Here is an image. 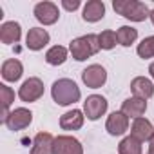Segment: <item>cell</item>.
<instances>
[{"mask_svg":"<svg viewBox=\"0 0 154 154\" xmlns=\"http://www.w3.org/2000/svg\"><path fill=\"white\" fill-rule=\"evenodd\" d=\"M51 94H53V100L58 103V105H71L74 102H78L82 93H80V87L76 85L72 80L69 78H60L53 84L51 87Z\"/></svg>","mask_w":154,"mask_h":154,"instance_id":"1","label":"cell"},{"mask_svg":"<svg viewBox=\"0 0 154 154\" xmlns=\"http://www.w3.org/2000/svg\"><path fill=\"white\" fill-rule=\"evenodd\" d=\"M100 49L102 47H100L98 35H85V36H80V38H74L69 45V51H71L72 58L78 60V62L87 60L89 56L96 54Z\"/></svg>","mask_w":154,"mask_h":154,"instance_id":"2","label":"cell"},{"mask_svg":"<svg viewBox=\"0 0 154 154\" xmlns=\"http://www.w3.org/2000/svg\"><path fill=\"white\" fill-rule=\"evenodd\" d=\"M112 8L118 15H122L132 22H143L147 17H150L149 8L143 2H138V0H114Z\"/></svg>","mask_w":154,"mask_h":154,"instance_id":"3","label":"cell"},{"mask_svg":"<svg viewBox=\"0 0 154 154\" xmlns=\"http://www.w3.org/2000/svg\"><path fill=\"white\" fill-rule=\"evenodd\" d=\"M18 96H20L22 102H29V103L40 100L44 96V82L40 78H27L22 84V87L18 91Z\"/></svg>","mask_w":154,"mask_h":154,"instance_id":"4","label":"cell"},{"mask_svg":"<svg viewBox=\"0 0 154 154\" xmlns=\"http://www.w3.org/2000/svg\"><path fill=\"white\" fill-rule=\"evenodd\" d=\"M107 111V100L100 94H91L87 96V100L84 102V112L87 116V120H98L105 114Z\"/></svg>","mask_w":154,"mask_h":154,"instance_id":"5","label":"cell"},{"mask_svg":"<svg viewBox=\"0 0 154 154\" xmlns=\"http://www.w3.org/2000/svg\"><path fill=\"white\" fill-rule=\"evenodd\" d=\"M82 80H84V84H85L87 87L98 89V87H102V85L105 84V80H107V71H105L102 65L93 63V65H89L87 69H84Z\"/></svg>","mask_w":154,"mask_h":154,"instance_id":"6","label":"cell"},{"mask_svg":"<svg viewBox=\"0 0 154 154\" xmlns=\"http://www.w3.org/2000/svg\"><path fill=\"white\" fill-rule=\"evenodd\" d=\"M53 154H84V149L74 136H56Z\"/></svg>","mask_w":154,"mask_h":154,"instance_id":"7","label":"cell"},{"mask_svg":"<svg viewBox=\"0 0 154 154\" xmlns=\"http://www.w3.org/2000/svg\"><path fill=\"white\" fill-rule=\"evenodd\" d=\"M31 122H33V112H31L29 109H26V107H18V109H15V111L9 114L6 125H8L11 131H22V129L29 127Z\"/></svg>","mask_w":154,"mask_h":154,"instance_id":"8","label":"cell"},{"mask_svg":"<svg viewBox=\"0 0 154 154\" xmlns=\"http://www.w3.org/2000/svg\"><path fill=\"white\" fill-rule=\"evenodd\" d=\"M35 17L40 24L44 26H51L58 20L60 13H58V8L53 4V2H40L35 6Z\"/></svg>","mask_w":154,"mask_h":154,"instance_id":"9","label":"cell"},{"mask_svg":"<svg viewBox=\"0 0 154 154\" xmlns=\"http://www.w3.org/2000/svg\"><path fill=\"white\" fill-rule=\"evenodd\" d=\"M105 129L111 136H122L123 132H127L129 129V118L122 112V111H114L109 118H107V123H105Z\"/></svg>","mask_w":154,"mask_h":154,"instance_id":"10","label":"cell"},{"mask_svg":"<svg viewBox=\"0 0 154 154\" xmlns=\"http://www.w3.org/2000/svg\"><path fill=\"white\" fill-rule=\"evenodd\" d=\"M147 111V102L143 98H138V96H132V98H127L123 103H122V112L127 116V118H141Z\"/></svg>","mask_w":154,"mask_h":154,"instance_id":"11","label":"cell"},{"mask_svg":"<svg viewBox=\"0 0 154 154\" xmlns=\"http://www.w3.org/2000/svg\"><path fill=\"white\" fill-rule=\"evenodd\" d=\"M131 136H134L136 140H140L141 143L143 141H150V138L154 136V127L149 120L145 118H136L132 122V127H131Z\"/></svg>","mask_w":154,"mask_h":154,"instance_id":"12","label":"cell"},{"mask_svg":"<svg viewBox=\"0 0 154 154\" xmlns=\"http://www.w3.org/2000/svg\"><path fill=\"white\" fill-rule=\"evenodd\" d=\"M26 44L31 51H40L44 49V45L49 44V33L42 27H31L26 36Z\"/></svg>","mask_w":154,"mask_h":154,"instance_id":"13","label":"cell"},{"mask_svg":"<svg viewBox=\"0 0 154 154\" xmlns=\"http://www.w3.org/2000/svg\"><path fill=\"white\" fill-rule=\"evenodd\" d=\"M131 91H132L134 96L149 100L154 94V84L149 78H145V76H138V78H134L131 82Z\"/></svg>","mask_w":154,"mask_h":154,"instance_id":"14","label":"cell"},{"mask_svg":"<svg viewBox=\"0 0 154 154\" xmlns=\"http://www.w3.org/2000/svg\"><path fill=\"white\" fill-rule=\"evenodd\" d=\"M84 112L78 111V109H72L65 114L60 116V127L63 131H78L82 125H84Z\"/></svg>","mask_w":154,"mask_h":154,"instance_id":"15","label":"cell"},{"mask_svg":"<svg viewBox=\"0 0 154 154\" xmlns=\"http://www.w3.org/2000/svg\"><path fill=\"white\" fill-rule=\"evenodd\" d=\"M53 145L54 138L49 132H38L33 140L31 154H53Z\"/></svg>","mask_w":154,"mask_h":154,"instance_id":"16","label":"cell"},{"mask_svg":"<svg viewBox=\"0 0 154 154\" xmlns=\"http://www.w3.org/2000/svg\"><path fill=\"white\" fill-rule=\"evenodd\" d=\"M22 36V29H20V24L18 22H6L0 26V40L2 44H17Z\"/></svg>","mask_w":154,"mask_h":154,"instance_id":"17","label":"cell"},{"mask_svg":"<svg viewBox=\"0 0 154 154\" xmlns=\"http://www.w3.org/2000/svg\"><path fill=\"white\" fill-rule=\"evenodd\" d=\"M105 15V4L102 0H89L84 8V20L85 22H98Z\"/></svg>","mask_w":154,"mask_h":154,"instance_id":"18","label":"cell"},{"mask_svg":"<svg viewBox=\"0 0 154 154\" xmlns=\"http://www.w3.org/2000/svg\"><path fill=\"white\" fill-rule=\"evenodd\" d=\"M22 72H24V67H22V63L17 58L6 60L2 63V78L6 82H17V80H20Z\"/></svg>","mask_w":154,"mask_h":154,"instance_id":"19","label":"cell"},{"mask_svg":"<svg viewBox=\"0 0 154 154\" xmlns=\"http://www.w3.org/2000/svg\"><path fill=\"white\" fill-rule=\"evenodd\" d=\"M118 152L120 154H141V141L136 140L134 136H127L120 141Z\"/></svg>","mask_w":154,"mask_h":154,"instance_id":"20","label":"cell"},{"mask_svg":"<svg viewBox=\"0 0 154 154\" xmlns=\"http://www.w3.org/2000/svg\"><path fill=\"white\" fill-rule=\"evenodd\" d=\"M67 60V49L62 45H54L45 53V62L49 65H62Z\"/></svg>","mask_w":154,"mask_h":154,"instance_id":"21","label":"cell"},{"mask_svg":"<svg viewBox=\"0 0 154 154\" xmlns=\"http://www.w3.org/2000/svg\"><path fill=\"white\" fill-rule=\"evenodd\" d=\"M116 36H118V44H120V45L129 47V45L134 44V40L138 38V31H136L134 27H131V26H122V27L118 29Z\"/></svg>","mask_w":154,"mask_h":154,"instance_id":"22","label":"cell"},{"mask_svg":"<svg viewBox=\"0 0 154 154\" xmlns=\"http://www.w3.org/2000/svg\"><path fill=\"white\" fill-rule=\"evenodd\" d=\"M98 40H100V47H102V49H105V51H109V49H112V47L116 45L118 36H116V33H114V31L105 29V31H102V33L98 35Z\"/></svg>","mask_w":154,"mask_h":154,"instance_id":"23","label":"cell"},{"mask_svg":"<svg viewBox=\"0 0 154 154\" xmlns=\"http://www.w3.org/2000/svg\"><path fill=\"white\" fill-rule=\"evenodd\" d=\"M136 51H138L140 58H152V56H154V36L143 38Z\"/></svg>","mask_w":154,"mask_h":154,"instance_id":"24","label":"cell"},{"mask_svg":"<svg viewBox=\"0 0 154 154\" xmlns=\"http://www.w3.org/2000/svg\"><path fill=\"white\" fill-rule=\"evenodd\" d=\"M0 102H2V109H9V105L15 102V91L8 85H0Z\"/></svg>","mask_w":154,"mask_h":154,"instance_id":"25","label":"cell"},{"mask_svg":"<svg viewBox=\"0 0 154 154\" xmlns=\"http://www.w3.org/2000/svg\"><path fill=\"white\" fill-rule=\"evenodd\" d=\"M62 6H63L67 11H74V9H78V8H80V2H78V0H72V2H69V0H63Z\"/></svg>","mask_w":154,"mask_h":154,"instance_id":"26","label":"cell"},{"mask_svg":"<svg viewBox=\"0 0 154 154\" xmlns=\"http://www.w3.org/2000/svg\"><path fill=\"white\" fill-rule=\"evenodd\" d=\"M149 72H150V76H152V78H154V62L150 63V67H149Z\"/></svg>","mask_w":154,"mask_h":154,"instance_id":"27","label":"cell"},{"mask_svg":"<svg viewBox=\"0 0 154 154\" xmlns=\"http://www.w3.org/2000/svg\"><path fill=\"white\" fill-rule=\"evenodd\" d=\"M149 149H154V136H152L150 141H149Z\"/></svg>","mask_w":154,"mask_h":154,"instance_id":"28","label":"cell"},{"mask_svg":"<svg viewBox=\"0 0 154 154\" xmlns=\"http://www.w3.org/2000/svg\"><path fill=\"white\" fill-rule=\"evenodd\" d=\"M150 20H152V24H154V9L150 11Z\"/></svg>","mask_w":154,"mask_h":154,"instance_id":"29","label":"cell"},{"mask_svg":"<svg viewBox=\"0 0 154 154\" xmlns=\"http://www.w3.org/2000/svg\"><path fill=\"white\" fill-rule=\"evenodd\" d=\"M147 154H154V149H149V152Z\"/></svg>","mask_w":154,"mask_h":154,"instance_id":"30","label":"cell"}]
</instances>
